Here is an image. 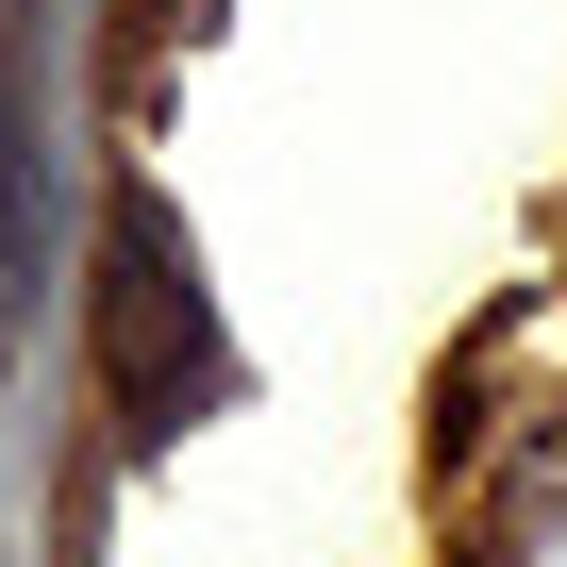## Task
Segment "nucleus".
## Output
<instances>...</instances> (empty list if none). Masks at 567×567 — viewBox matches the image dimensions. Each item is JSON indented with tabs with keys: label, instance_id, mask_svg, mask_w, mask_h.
I'll use <instances>...</instances> for the list:
<instances>
[{
	"label": "nucleus",
	"instance_id": "obj_1",
	"mask_svg": "<svg viewBox=\"0 0 567 567\" xmlns=\"http://www.w3.org/2000/svg\"><path fill=\"white\" fill-rule=\"evenodd\" d=\"M101 334H117V384L167 417V351H200V318H184V284H167V217L151 200L117 217V301H101Z\"/></svg>",
	"mask_w": 567,
	"mask_h": 567
}]
</instances>
